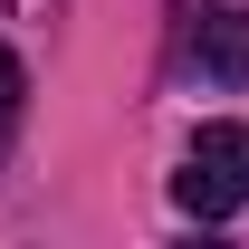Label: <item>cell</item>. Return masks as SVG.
Masks as SVG:
<instances>
[{"mask_svg":"<svg viewBox=\"0 0 249 249\" xmlns=\"http://www.w3.org/2000/svg\"><path fill=\"white\" fill-rule=\"evenodd\" d=\"M173 201H182L192 220H230V211H249V124H240V115L201 124V134L182 144Z\"/></svg>","mask_w":249,"mask_h":249,"instance_id":"obj_2","label":"cell"},{"mask_svg":"<svg viewBox=\"0 0 249 249\" xmlns=\"http://www.w3.org/2000/svg\"><path fill=\"white\" fill-rule=\"evenodd\" d=\"M173 67L211 96L249 87V0H173Z\"/></svg>","mask_w":249,"mask_h":249,"instance_id":"obj_1","label":"cell"},{"mask_svg":"<svg viewBox=\"0 0 249 249\" xmlns=\"http://www.w3.org/2000/svg\"><path fill=\"white\" fill-rule=\"evenodd\" d=\"M19 106H29V67H19L10 48H0V134L19 124Z\"/></svg>","mask_w":249,"mask_h":249,"instance_id":"obj_3","label":"cell"}]
</instances>
